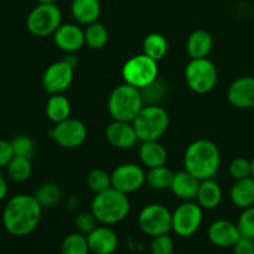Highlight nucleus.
Instances as JSON below:
<instances>
[{
	"instance_id": "1",
	"label": "nucleus",
	"mask_w": 254,
	"mask_h": 254,
	"mask_svg": "<svg viewBox=\"0 0 254 254\" xmlns=\"http://www.w3.org/2000/svg\"><path fill=\"white\" fill-rule=\"evenodd\" d=\"M42 217V206L34 195L19 193L7 200L2 208L1 221L5 231L15 237L34 232Z\"/></svg>"
},
{
	"instance_id": "2",
	"label": "nucleus",
	"mask_w": 254,
	"mask_h": 254,
	"mask_svg": "<svg viewBox=\"0 0 254 254\" xmlns=\"http://www.w3.org/2000/svg\"><path fill=\"white\" fill-rule=\"evenodd\" d=\"M220 166V149L213 141L198 139L186 148L184 168L200 181L215 178Z\"/></svg>"
},
{
	"instance_id": "3",
	"label": "nucleus",
	"mask_w": 254,
	"mask_h": 254,
	"mask_svg": "<svg viewBox=\"0 0 254 254\" xmlns=\"http://www.w3.org/2000/svg\"><path fill=\"white\" fill-rule=\"evenodd\" d=\"M91 211L101 225H117L128 217L130 201L127 193L109 188L103 192L96 193L92 201Z\"/></svg>"
},
{
	"instance_id": "4",
	"label": "nucleus",
	"mask_w": 254,
	"mask_h": 254,
	"mask_svg": "<svg viewBox=\"0 0 254 254\" xmlns=\"http://www.w3.org/2000/svg\"><path fill=\"white\" fill-rule=\"evenodd\" d=\"M143 107L140 89L128 83L119 84L108 97V112L114 121L133 122Z\"/></svg>"
},
{
	"instance_id": "5",
	"label": "nucleus",
	"mask_w": 254,
	"mask_h": 254,
	"mask_svg": "<svg viewBox=\"0 0 254 254\" xmlns=\"http://www.w3.org/2000/svg\"><path fill=\"white\" fill-rule=\"evenodd\" d=\"M131 123L140 141L159 140L168 130L170 118L159 104H148L141 108Z\"/></svg>"
},
{
	"instance_id": "6",
	"label": "nucleus",
	"mask_w": 254,
	"mask_h": 254,
	"mask_svg": "<svg viewBox=\"0 0 254 254\" xmlns=\"http://www.w3.org/2000/svg\"><path fill=\"white\" fill-rule=\"evenodd\" d=\"M122 77L124 83L141 89L155 81L159 77L158 61L149 57L148 55L140 54L127 60L122 67Z\"/></svg>"
},
{
	"instance_id": "7",
	"label": "nucleus",
	"mask_w": 254,
	"mask_h": 254,
	"mask_svg": "<svg viewBox=\"0 0 254 254\" xmlns=\"http://www.w3.org/2000/svg\"><path fill=\"white\" fill-rule=\"evenodd\" d=\"M185 79L189 88L198 94L212 91L218 82V71L216 64L207 57L191 59L186 64Z\"/></svg>"
},
{
	"instance_id": "8",
	"label": "nucleus",
	"mask_w": 254,
	"mask_h": 254,
	"mask_svg": "<svg viewBox=\"0 0 254 254\" xmlns=\"http://www.w3.org/2000/svg\"><path fill=\"white\" fill-rule=\"evenodd\" d=\"M62 24V11L56 4H37L26 17V27L34 36L54 35Z\"/></svg>"
},
{
	"instance_id": "9",
	"label": "nucleus",
	"mask_w": 254,
	"mask_h": 254,
	"mask_svg": "<svg viewBox=\"0 0 254 254\" xmlns=\"http://www.w3.org/2000/svg\"><path fill=\"white\" fill-rule=\"evenodd\" d=\"M138 226L143 233L151 238L169 235L173 231V212L160 203H150L141 208Z\"/></svg>"
},
{
	"instance_id": "10",
	"label": "nucleus",
	"mask_w": 254,
	"mask_h": 254,
	"mask_svg": "<svg viewBox=\"0 0 254 254\" xmlns=\"http://www.w3.org/2000/svg\"><path fill=\"white\" fill-rule=\"evenodd\" d=\"M203 208L197 202L184 201L173 212V232L181 238H190L200 230Z\"/></svg>"
},
{
	"instance_id": "11",
	"label": "nucleus",
	"mask_w": 254,
	"mask_h": 254,
	"mask_svg": "<svg viewBox=\"0 0 254 254\" xmlns=\"http://www.w3.org/2000/svg\"><path fill=\"white\" fill-rule=\"evenodd\" d=\"M52 140L64 149L79 148L87 139V127L82 121L76 118H67L55 124L50 130Z\"/></svg>"
},
{
	"instance_id": "12",
	"label": "nucleus",
	"mask_w": 254,
	"mask_h": 254,
	"mask_svg": "<svg viewBox=\"0 0 254 254\" xmlns=\"http://www.w3.org/2000/svg\"><path fill=\"white\" fill-rule=\"evenodd\" d=\"M112 188L121 192L133 193L140 190L146 183V173L135 163H126L118 165L111 173Z\"/></svg>"
},
{
	"instance_id": "13",
	"label": "nucleus",
	"mask_w": 254,
	"mask_h": 254,
	"mask_svg": "<svg viewBox=\"0 0 254 254\" xmlns=\"http://www.w3.org/2000/svg\"><path fill=\"white\" fill-rule=\"evenodd\" d=\"M74 77V68L64 60L50 64L42 74V87L52 94H61L71 87Z\"/></svg>"
},
{
	"instance_id": "14",
	"label": "nucleus",
	"mask_w": 254,
	"mask_h": 254,
	"mask_svg": "<svg viewBox=\"0 0 254 254\" xmlns=\"http://www.w3.org/2000/svg\"><path fill=\"white\" fill-rule=\"evenodd\" d=\"M227 99L238 109L254 108V77L242 76L230 84Z\"/></svg>"
},
{
	"instance_id": "15",
	"label": "nucleus",
	"mask_w": 254,
	"mask_h": 254,
	"mask_svg": "<svg viewBox=\"0 0 254 254\" xmlns=\"http://www.w3.org/2000/svg\"><path fill=\"white\" fill-rule=\"evenodd\" d=\"M207 236L210 242L220 248H232L242 237L237 223L228 220H217L211 223Z\"/></svg>"
},
{
	"instance_id": "16",
	"label": "nucleus",
	"mask_w": 254,
	"mask_h": 254,
	"mask_svg": "<svg viewBox=\"0 0 254 254\" xmlns=\"http://www.w3.org/2000/svg\"><path fill=\"white\" fill-rule=\"evenodd\" d=\"M54 42L56 47L67 54H74L86 45L84 30L77 24H61L54 34Z\"/></svg>"
},
{
	"instance_id": "17",
	"label": "nucleus",
	"mask_w": 254,
	"mask_h": 254,
	"mask_svg": "<svg viewBox=\"0 0 254 254\" xmlns=\"http://www.w3.org/2000/svg\"><path fill=\"white\" fill-rule=\"evenodd\" d=\"M106 139L117 149H129L139 140L133 123L124 121H114L106 128Z\"/></svg>"
},
{
	"instance_id": "18",
	"label": "nucleus",
	"mask_w": 254,
	"mask_h": 254,
	"mask_svg": "<svg viewBox=\"0 0 254 254\" xmlns=\"http://www.w3.org/2000/svg\"><path fill=\"white\" fill-rule=\"evenodd\" d=\"M87 242L91 253L113 254L119 246V238L109 226L102 225L87 235Z\"/></svg>"
},
{
	"instance_id": "19",
	"label": "nucleus",
	"mask_w": 254,
	"mask_h": 254,
	"mask_svg": "<svg viewBox=\"0 0 254 254\" xmlns=\"http://www.w3.org/2000/svg\"><path fill=\"white\" fill-rule=\"evenodd\" d=\"M200 180L191 175L189 171L181 170L174 174L170 190L174 196L183 201H192L197 195Z\"/></svg>"
},
{
	"instance_id": "20",
	"label": "nucleus",
	"mask_w": 254,
	"mask_h": 254,
	"mask_svg": "<svg viewBox=\"0 0 254 254\" xmlns=\"http://www.w3.org/2000/svg\"><path fill=\"white\" fill-rule=\"evenodd\" d=\"M102 6L99 0H72L71 14L79 25H89L98 21Z\"/></svg>"
},
{
	"instance_id": "21",
	"label": "nucleus",
	"mask_w": 254,
	"mask_h": 254,
	"mask_svg": "<svg viewBox=\"0 0 254 254\" xmlns=\"http://www.w3.org/2000/svg\"><path fill=\"white\" fill-rule=\"evenodd\" d=\"M139 158L145 168H158L166 164L168 151L159 140L141 141V145L139 148Z\"/></svg>"
},
{
	"instance_id": "22",
	"label": "nucleus",
	"mask_w": 254,
	"mask_h": 254,
	"mask_svg": "<svg viewBox=\"0 0 254 254\" xmlns=\"http://www.w3.org/2000/svg\"><path fill=\"white\" fill-rule=\"evenodd\" d=\"M230 198L233 206L241 210L254 206V178L248 176L236 180L231 188Z\"/></svg>"
},
{
	"instance_id": "23",
	"label": "nucleus",
	"mask_w": 254,
	"mask_h": 254,
	"mask_svg": "<svg viewBox=\"0 0 254 254\" xmlns=\"http://www.w3.org/2000/svg\"><path fill=\"white\" fill-rule=\"evenodd\" d=\"M213 47L212 35L203 29L191 32L186 41V51L191 59H205Z\"/></svg>"
},
{
	"instance_id": "24",
	"label": "nucleus",
	"mask_w": 254,
	"mask_h": 254,
	"mask_svg": "<svg viewBox=\"0 0 254 254\" xmlns=\"http://www.w3.org/2000/svg\"><path fill=\"white\" fill-rule=\"evenodd\" d=\"M196 200L203 210H213L218 207L222 201V189L220 184L215 179H206L200 181Z\"/></svg>"
},
{
	"instance_id": "25",
	"label": "nucleus",
	"mask_w": 254,
	"mask_h": 254,
	"mask_svg": "<svg viewBox=\"0 0 254 254\" xmlns=\"http://www.w3.org/2000/svg\"><path fill=\"white\" fill-rule=\"evenodd\" d=\"M45 112L52 123H60L71 116V102L64 93L52 94L47 101Z\"/></svg>"
},
{
	"instance_id": "26",
	"label": "nucleus",
	"mask_w": 254,
	"mask_h": 254,
	"mask_svg": "<svg viewBox=\"0 0 254 254\" xmlns=\"http://www.w3.org/2000/svg\"><path fill=\"white\" fill-rule=\"evenodd\" d=\"M143 54L148 55L155 61H160L166 56L169 51V42L164 35L153 32L146 35L143 41Z\"/></svg>"
},
{
	"instance_id": "27",
	"label": "nucleus",
	"mask_w": 254,
	"mask_h": 254,
	"mask_svg": "<svg viewBox=\"0 0 254 254\" xmlns=\"http://www.w3.org/2000/svg\"><path fill=\"white\" fill-rule=\"evenodd\" d=\"M6 173L10 180L14 183H25L32 174L31 159L14 155V158L6 165Z\"/></svg>"
},
{
	"instance_id": "28",
	"label": "nucleus",
	"mask_w": 254,
	"mask_h": 254,
	"mask_svg": "<svg viewBox=\"0 0 254 254\" xmlns=\"http://www.w3.org/2000/svg\"><path fill=\"white\" fill-rule=\"evenodd\" d=\"M109 34L106 25L96 21L87 25L84 29V42L92 50H101L108 44Z\"/></svg>"
},
{
	"instance_id": "29",
	"label": "nucleus",
	"mask_w": 254,
	"mask_h": 254,
	"mask_svg": "<svg viewBox=\"0 0 254 254\" xmlns=\"http://www.w3.org/2000/svg\"><path fill=\"white\" fill-rule=\"evenodd\" d=\"M34 196L42 206V208L54 207L61 201L62 190L57 184L45 183L37 188Z\"/></svg>"
},
{
	"instance_id": "30",
	"label": "nucleus",
	"mask_w": 254,
	"mask_h": 254,
	"mask_svg": "<svg viewBox=\"0 0 254 254\" xmlns=\"http://www.w3.org/2000/svg\"><path fill=\"white\" fill-rule=\"evenodd\" d=\"M174 174L175 173H173L165 165L148 169V173H146V184L151 189H154V190H166V189H170L174 179Z\"/></svg>"
},
{
	"instance_id": "31",
	"label": "nucleus",
	"mask_w": 254,
	"mask_h": 254,
	"mask_svg": "<svg viewBox=\"0 0 254 254\" xmlns=\"http://www.w3.org/2000/svg\"><path fill=\"white\" fill-rule=\"evenodd\" d=\"M87 236L79 232L69 233L64 238L60 247V254H89Z\"/></svg>"
},
{
	"instance_id": "32",
	"label": "nucleus",
	"mask_w": 254,
	"mask_h": 254,
	"mask_svg": "<svg viewBox=\"0 0 254 254\" xmlns=\"http://www.w3.org/2000/svg\"><path fill=\"white\" fill-rule=\"evenodd\" d=\"M87 185L94 193L103 192L112 188V176L104 169H93L87 175Z\"/></svg>"
},
{
	"instance_id": "33",
	"label": "nucleus",
	"mask_w": 254,
	"mask_h": 254,
	"mask_svg": "<svg viewBox=\"0 0 254 254\" xmlns=\"http://www.w3.org/2000/svg\"><path fill=\"white\" fill-rule=\"evenodd\" d=\"M166 87L168 86H166L165 82L158 77L150 84L141 88L140 93L141 97H143L144 106H148V104H158L164 98V96H165Z\"/></svg>"
},
{
	"instance_id": "34",
	"label": "nucleus",
	"mask_w": 254,
	"mask_h": 254,
	"mask_svg": "<svg viewBox=\"0 0 254 254\" xmlns=\"http://www.w3.org/2000/svg\"><path fill=\"white\" fill-rule=\"evenodd\" d=\"M11 148L14 151V155L25 156V158H32L35 153V144L34 140L29 135L20 134L16 135L11 141Z\"/></svg>"
},
{
	"instance_id": "35",
	"label": "nucleus",
	"mask_w": 254,
	"mask_h": 254,
	"mask_svg": "<svg viewBox=\"0 0 254 254\" xmlns=\"http://www.w3.org/2000/svg\"><path fill=\"white\" fill-rule=\"evenodd\" d=\"M237 226L243 237L254 240V206L242 210V213L238 218Z\"/></svg>"
},
{
	"instance_id": "36",
	"label": "nucleus",
	"mask_w": 254,
	"mask_h": 254,
	"mask_svg": "<svg viewBox=\"0 0 254 254\" xmlns=\"http://www.w3.org/2000/svg\"><path fill=\"white\" fill-rule=\"evenodd\" d=\"M98 226V221L94 217L92 211H84V212L78 213L74 218V227H76L77 232L82 233V235H88L91 233L94 228Z\"/></svg>"
},
{
	"instance_id": "37",
	"label": "nucleus",
	"mask_w": 254,
	"mask_h": 254,
	"mask_svg": "<svg viewBox=\"0 0 254 254\" xmlns=\"http://www.w3.org/2000/svg\"><path fill=\"white\" fill-rule=\"evenodd\" d=\"M230 170L231 176L235 180H240V179L248 178L252 176V165H251V160L246 158H237L235 160L231 161L230 164Z\"/></svg>"
},
{
	"instance_id": "38",
	"label": "nucleus",
	"mask_w": 254,
	"mask_h": 254,
	"mask_svg": "<svg viewBox=\"0 0 254 254\" xmlns=\"http://www.w3.org/2000/svg\"><path fill=\"white\" fill-rule=\"evenodd\" d=\"M174 241L169 235L154 237L150 243L151 254H174Z\"/></svg>"
},
{
	"instance_id": "39",
	"label": "nucleus",
	"mask_w": 254,
	"mask_h": 254,
	"mask_svg": "<svg viewBox=\"0 0 254 254\" xmlns=\"http://www.w3.org/2000/svg\"><path fill=\"white\" fill-rule=\"evenodd\" d=\"M233 254H254V240L248 237H241L232 247Z\"/></svg>"
},
{
	"instance_id": "40",
	"label": "nucleus",
	"mask_w": 254,
	"mask_h": 254,
	"mask_svg": "<svg viewBox=\"0 0 254 254\" xmlns=\"http://www.w3.org/2000/svg\"><path fill=\"white\" fill-rule=\"evenodd\" d=\"M12 158H14V151H12L11 143L0 139V168L6 166Z\"/></svg>"
},
{
	"instance_id": "41",
	"label": "nucleus",
	"mask_w": 254,
	"mask_h": 254,
	"mask_svg": "<svg viewBox=\"0 0 254 254\" xmlns=\"http://www.w3.org/2000/svg\"><path fill=\"white\" fill-rule=\"evenodd\" d=\"M7 191H9V188H7V183L5 180L4 176L0 174V202L4 201L7 196Z\"/></svg>"
},
{
	"instance_id": "42",
	"label": "nucleus",
	"mask_w": 254,
	"mask_h": 254,
	"mask_svg": "<svg viewBox=\"0 0 254 254\" xmlns=\"http://www.w3.org/2000/svg\"><path fill=\"white\" fill-rule=\"evenodd\" d=\"M64 60L66 62H68V64H71V66L73 67V68H76V66H77V64H78V62H79L78 59H77V57L74 56L73 54H68L66 57H64Z\"/></svg>"
},
{
	"instance_id": "43",
	"label": "nucleus",
	"mask_w": 254,
	"mask_h": 254,
	"mask_svg": "<svg viewBox=\"0 0 254 254\" xmlns=\"http://www.w3.org/2000/svg\"><path fill=\"white\" fill-rule=\"evenodd\" d=\"M39 4H56L57 0H36Z\"/></svg>"
},
{
	"instance_id": "44",
	"label": "nucleus",
	"mask_w": 254,
	"mask_h": 254,
	"mask_svg": "<svg viewBox=\"0 0 254 254\" xmlns=\"http://www.w3.org/2000/svg\"><path fill=\"white\" fill-rule=\"evenodd\" d=\"M251 165H252V178H254V156L251 159Z\"/></svg>"
},
{
	"instance_id": "45",
	"label": "nucleus",
	"mask_w": 254,
	"mask_h": 254,
	"mask_svg": "<svg viewBox=\"0 0 254 254\" xmlns=\"http://www.w3.org/2000/svg\"><path fill=\"white\" fill-rule=\"evenodd\" d=\"M174 254H183V253H174Z\"/></svg>"
}]
</instances>
